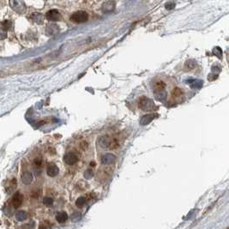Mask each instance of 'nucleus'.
Listing matches in <instances>:
<instances>
[{"label": "nucleus", "instance_id": "nucleus-1", "mask_svg": "<svg viewBox=\"0 0 229 229\" xmlns=\"http://www.w3.org/2000/svg\"><path fill=\"white\" fill-rule=\"evenodd\" d=\"M71 20L77 23H86L89 20V14L83 11H78L77 12L73 13L71 17Z\"/></svg>", "mask_w": 229, "mask_h": 229}, {"label": "nucleus", "instance_id": "nucleus-2", "mask_svg": "<svg viewBox=\"0 0 229 229\" xmlns=\"http://www.w3.org/2000/svg\"><path fill=\"white\" fill-rule=\"evenodd\" d=\"M138 106L139 108H141L143 111H151L153 107H155V104L153 101L145 96L140 99Z\"/></svg>", "mask_w": 229, "mask_h": 229}, {"label": "nucleus", "instance_id": "nucleus-3", "mask_svg": "<svg viewBox=\"0 0 229 229\" xmlns=\"http://www.w3.org/2000/svg\"><path fill=\"white\" fill-rule=\"evenodd\" d=\"M77 160H78L77 155L74 152H68L64 156V161L67 165H74L77 161Z\"/></svg>", "mask_w": 229, "mask_h": 229}, {"label": "nucleus", "instance_id": "nucleus-4", "mask_svg": "<svg viewBox=\"0 0 229 229\" xmlns=\"http://www.w3.org/2000/svg\"><path fill=\"white\" fill-rule=\"evenodd\" d=\"M23 201V196L20 192H17L12 197V206L15 209H17L22 205Z\"/></svg>", "mask_w": 229, "mask_h": 229}, {"label": "nucleus", "instance_id": "nucleus-5", "mask_svg": "<svg viewBox=\"0 0 229 229\" xmlns=\"http://www.w3.org/2000/svg\"><path fill=\"white\" fill-rule=\"evenodd\" d=\"M59 172V169L57 167V165L54 164V163H50L47 166V173L50 177H55L57 176L58 173Z\"/></svg>", "mask_w": 229, "mask_h": 229}, {"label": "nucleus", "instance_id": "nucleus-6", "mask_svg": "<svg viewBox=\"0 0 229 229\" xmlns=\"http://www.w3.org/2000/svg\"><path fill=\"white\" fill-rule=\"evenodd\" d=\"M46 16H47V18L52 22H56L60 19V14L57 10H50L47 12Z\"/></svg>", "mask_w": 229, "mask_h": 229}, {"label": "nucleus", "instance_id": "nucleus-7", "mask_svg": "<svg viewBox=\"0 0 229 229\" xmlns=\"http://www.w3.org/2000/svg\"><path fill=\"white\" fill-rule=\"evenodd\" d=\"M115 8V2L113 1H108L105 2L102 5V11L104 12H110L113 11Z\"/></svg>", "mask_w": 229, "mask_h": 229}, {"label": "nucleus", "instance_id": "nucleus-8", "mask_svg": "<svg viewBox=\"0 0 229 229\" xmlns=\"http://www.w3.org/2000/svg\"><path fill=\"white\" fill-rule=\"evenodd\" d=\"M157 116V114H148V115H145L143 116V118H142V119L140 121V123H141V125H148V124H149L151 121L153 120L155 117Z\"/></svg>", "mask_w": 229, "mask_h": 229}, {"label": "nucleus", "instance_id": "nucleus-9", "mask_svg": "<svg viewBox=\"0 0 229 229\" xmlns=\"http://www.w3.org/2000/svg\"><path fill=\"white\" fill-rule=\"evenodd\" d=\"M56 220L59 223L65 222L68 220V215H67L66 212H65V211L59 212L56 215Z\"/></svg>", "mask_w": 229, "mask_h": 229}, {"label": "nucleus", "instance_id": "nucleus-10", "mask_svg": "<svg viewBox=\"0 0 229 229\" xmlns=\"http://www.w3.org/2000/svg\"><path fill=\"white\" fill-rule=\"evenodd\" d=\"M115 161V155H112V154H107L106 155H104L102 157V160H101V162L103 164H106V165H108V164H112Z\"/></svg>", "mask_w": 229, "mask_h": 229}, {"label": "nucleus", "instance_id": "nucleus-11", "mask_svg": "<svg viewBox=\"0 0 229 229\" xmlns=\"http://www.w3.org/2000/svg\"><path fill=\"white\" fill-rule=\"evenodd\" d=\"M22 180L23 182V184L29 185L33 180V176H32L30 173H24L22 176Z\"/></svg>", "mask_w": 229, "mask_h": 229}, {"label": "nucleus", "instance_id": "nucleus-12", "mask_svg": "<svg viewBox=\"0 0 229 229\" xmlns=\"http://www.w3.org/2000/svg\"><path fill=\"white\" fill-rule=\"evenodd\" d=\"M166 88V83L163 81H158L154 85V89L155 92H161Z\"/></svg>", "mask_w": 229, "mask_h": 229}, {"label": "nucleus", "instance_id": "nucleus-13", "mask_svg": "<svg viewBox=\"0 0 229 229\" xmlns=\"http://www.w3.org/2000/svg\"><path fill=\"white\" fill-rule=\"evenodd\" d=\"M27 213L24 212V211H19L17 213V215H16V218H17V220L19 221H25L26 219H27Z\"/></svg>", "mask_w": 229, "mask_h": 229}, {"label": "nucleus", "instance_id": "nucleus-14", "mask_svg": "<svg viewBox=\"0 0 229 229\" xmlns=\"http://www.w3.org/2000/svg\"><path fill=\"white\" fill-rule=\"evenodd\" d=\"M183 91L179 88H175L174 89L172 92V95L174 98H179V97L183 96Z\"/></svg>", "mask_w": 229, "mask_h": 229}, {"label": "nucleus", "instance_id": "nucleus-15", "mask_svg": "<svg viewBox=\"0 0 229 229\" xmlns=\"http://www.w3.org/2000/svg\"><path fill=\"white\" fill-rule=\"evenodd\" d=\"M86 203H87V198H86V197H79V198L77 200L76 204H77V206L78 208H82V207L84 206Z\"/></svg>", "mask_w": 229, "mask_h": 229}, {"label": "nucleus", "instance_id": "nucleus-16", "mask_svg": "<svg viewBox=\"0 0 229 229\" xmlns=\"http://www.w3.org/2000/svg\"><path fill=\"white\" fill-rule=\"evenodd\" d=\"M119 142L116 140V139H113L112 141H110V143H109L108 148L110 149H116L117 148H119Z\"/></svg>", "mask_w": 229, "mask_h": 229}, {"label": "nucleus", "instance_id": "nucleus-17", "mask_svg": "<svg viewBox=\"0 0 229 229\" xmlns=\"http://www.w3.org/2000/svg\"><path fill=\"white\" fill-rule=\"evenodd\" d=\"M11 26H12V23L11 21H9V20H5V21H4L2 23V28L5 30L10 29V28H11Z\"/></svg>", "mask_w": 229, "mask_h": 229}, {"label": "nucleus", "instance_id": "nucleus-18", "mask_svg": "<svg viewBox=\"0 0 229 229\" xmlns=\"http://www.w3.org/2000/svg\"><path fill=\"white\" fill-rule=\"evenodd\" d=\"M43 203L46 205V206H51V205H53V200L51 198V197H44V199H43Z\"/></svg>", "mask_w": 229, "mask_h": 229}, {"label": "nucleus", "instance_id": "nucleus-19", "mask_svg": "<svg viewBox=\"0 0 229 229\" xmlns=\"http://www.w3.org/2000/svg\"><path fill=\"white\" fill-rule=\"evenodd\" d=\"M32 17L34 18V20L37 22V21H43V17L40 14V13H33V15H32Z\"/></svg>", "mask_w": 229, "mask_h": 229}, {"label": "nucleus", "instance_id": "nucleus-20", "mask_svg": "<svg viewBox=\"0 0 229 229\" xmlns=\"http://www.w3.org/2000/svg\"><path fill=\"white\" fill-rule=\"evenodd\" d=\"M34 165L37 167H40L41 165H42V160L41 159H40V158H37L35 160V161H34Z\"/></svg>", "mask_w": 229, "mask_h": 229}, {"label": "nucleus", "instance_id": "nucleus-21", "mask_svg": "<svg viewBox=\"0 0 229 229\" xmlns=\"http://www.w3.org/2000/svg\"><path fill=\"white\" fill-rule=\"evenodd\" d=\"M84 176L86 179H91L92 177H93V172L91 171V170H87L86 172H85Z\"/></svg>", "mask_w": 229, "mask_h": 229}, {"label": "nucleus", "instance_id": "nucleus-22", "mask_svg": "<svg viewBox=\"0 0 229 229\" xmlns=\"http://www.w3.org/2000/svg\"><path fill=\"white\" fill-rule=\"evenodd\" d=\"M81 218V215L79 214V213H74L72 215V216H71V219H72V221H78L79 219Z\"/></svg>", "mask_w": 229, "mask_h": 229}, {"label": "nucleus", "instance_id": "nucleus-23", "mask_svg": "<svg viewBox=\"0 0 229 229\" xmlns=\"http://www.w3.org/2000/svg\"><path fill=\"white\" fill-rule=\"evenodd\" d=\"M194 65H195V62H194V61L190 60V61H188V62L186 63V66L189 70L192 69L193 67H194Z\"/></svg>", "mask_w": 229, "mask_h": 229}, {"label": "nucleus", "instance_id": "nucleus-24", "mask_svg": "<svg viewBox=\"0 0 229 229\" xmlns=\"http://www.w3.org/2000/svg\"><path fill=\"white\" fill-rule=\"evenodd\" d=\"M32 197H39V192H37V191L32 192Z\"/></svg>", "mask_w": 229, "mask_h": 229}, {"label": "nucleus", "instance_id": "nucleus-25", "mask_svg": "<svg viewBox=\"0 0 229 229\" xmlns=\"http://www.w3.org/2000/svg\"><path fill=\"white\" fill-rule=\"evenodd\" d=\"M91 166L94 167V166H95V162H91Z\"/></svg>", "mask_w": 229, "mask_h": 229}, {"label": "nucleus", "instance_id": "nucleus-26", "mask_svg": "<svg viewBox=\"0 0 229 229\" xmlns=\"http://www.w3.org/2000/svg\"><path fill=\"white\" fill-rule=\"evenodd\" d=\"M228 229H229V228H228Z\"/></svg>", "mask_w": 229, "mask_h": 229}]
</instances>
